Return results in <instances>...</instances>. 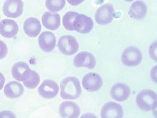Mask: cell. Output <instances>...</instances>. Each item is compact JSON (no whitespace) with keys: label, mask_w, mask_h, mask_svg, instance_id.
Listing matches in <instances>:
<instances>
[{"label":"cell","mask_w":157,"mask_h":118,"mask_svg":"<svg viewBox=\"0 0 157 118\" xmlns=\"http://www.w3.org/2000/svg\"><path fill=\"white\" fill-rule=\"evenodd\" d=\"M60 96L63 99H76L82 93L80 81L78 78L73 77L63 79L60 84Z\"/></svg>","instance_id":"1"},{"label":"cell","mask_w":157,"mask_h":118,"mask_svg":"<svg viewBox=\"0 0 157 118\" xmlns=\"http://www.w3.org/2000/svg\"><path fill=\"white\" fill-rule=\"evenodd\" d=\"M157 94L150 89H143L138 93L136 104L144 111H150L157 108Z\"/></svg>","instance_id":"2"},{"label":"cell","mask_w":157,"mask_h":118,"mask_svg":"<svg viewBox=\"0 0 157 118\" xmlns=\"http://www.w3.org/2000/svg\"><path fill=\"white\" fill-rule=\"evenodd\" d=\"M143 60V55L140 50L135 46H128L121 55V61L126 66H137Z\"/></svg>","instance_id":"3"},{"label":"cell","mask_w":157,"mask_h":118,"mask_svg":"<svg viewBox=\"0 0 157 118\" xmlns=\"http://www.w3.org/2000/svg\"><path fill=\"white\" fill-rule=\"evenodd\" d=\"M60 52L65 55H72L78 51L79 45L76 39L72 35L61 37L58 42Z\"/></svg>","instance_id":"4"},{"label":"cell","mask_w":157,"mask_h":118,"mask_svg":"<svg viewBox=\"0 0 157 118\" xmlns=\"http://www.w3.org/2000/svg\"><path fill=\"white\" fill-rule=\"evenodd\" d=\"M115 11L110 4H105L98 8L95 14L96 22L99 25H107L110 24L114 17Z\"/></svg>","instance_id":"5"},{"label":"cell","mask_w":157,"mask_h":118,"mask_svg":"<svg viewBox=\"0 0 157 118\" xmlns=\"http://www.w3.org/2000/svg\"><path fill=\"white\" fill-rule=\"evenodd\" d=\"M23 10L24 2L22 0H6L2 8L4 14L11 18L20 17L22 14Z\"/></svg>","instance_id":"6"},{"label":"cell","mask_w":157,"mask_h":118,"mask_svg":"<svg viewBox=\"0 0 157 118\" xmlns=\"http://www.w3.org/2000/svg\"><path fill=\"white\" fill-rule=\"evenodd\" d=\"M82 83L86 91L89 92H96L101 88L103 82L101 77L98 73L90 72L85 75Z\"/></svg>","instance_id":"7"},{"label":"cell","mask_w":157,"mask_h":118,"mask_svg":"<svg viewBox=\"0 0 157 118\" xmlns=\"http://www.w3.org/2000/svg\"><path fill=\"white\" fill-rule=\"evenodd\" d=\"M93 21L92 18L85 14H78L73 21L75 31L80 33H88L93 28Z\"/></svg>","instance_id":"8"},{"label":"cell","mask_w":157,"mask_h":118,"mask_svg":"<svg viewBox=\"0 0 157 118\" xmlns=\"http://www.w3.org/2000/svg\"><path fill=\"white\" fill-rule=\"evenodd\" d=\"M73 64L76 68L84 67L92 69L96 65V60L91 53L82 52L76 55L73 60Z\"/></svg>","instance_id":"9"},{"label":"cell","mask_w":157,"mask_h":118,"mask_svg":"<svg viewBox=\"0 0 157 118\" xmlns=\"http://www.w3.org/2000/svg\"><path fill=\"white\" fill-rule=\"evenodd\" d=\"M59 87L56 82L52 80H45L38 88L39 95L45 99H52L56 96Z\"/></svg>","instance_id":"10"},{"label":"cell","mask_w":157,"mask_h":118,"mask_svg":"<svg viewBox=\"0 0 157 118\" xmlns=\"http://www.w3.org/2000/svg\"><path fill=\"white\" fill-rule=\"evenodd\" d=\"M40 48L45 53H51L55 49L56 44V39L55 35L50 31H44L38 38Z\"/></svg>","instance_id":"11"},{"label":"cell","mask_w":157,"mask_h":118,"mask_svg":"<svg viewBox=\"0 0 157 118\" xmlns=\"http://www.w3.org/2000/svg\"><path fill=\"white\" fill-rule=\"evenodd\" d=\"M124 111L122 106L113 102L106 103L101 111V117L107 118H123Z\"/></svg>","instance_id":"12"},{"label":"cell","mask_w":157,"mask_h":118,"mask_svg":"<svg viewBox=\"0 0 157 118\" xmlns=\"http://www.w3.org/2000/svg\"><path fill=\"white\" fill-rule=\"evenodd\" d=\"M131 89L129 86L124 83H117L111 88V98L118 102H123L129 98Z\"/></svg>","instance_id":"13"},{"label":"cell","mask_w":157,"mask_h":118,"mask_svg":"<svg viewBox=\"0 0 157 118\" xmlns=\"http://www.w3.org/2000/svg\"><path fill=\"white\" fill-rule=\"evenodd\" d=\"M18 30V26L13 20L5 19L0 22V34L6 38H14Z\"/></svg>","instance_id":"14"},{"label":"cell","mask_w":157,"mask_h":118,"mask_svg":"<svg viewBox=\"0 0 157 118\" xmlns=\"http://www.w3.org/2000/svg\"><path fill=\"white\" fill-rule=\"evenodd\" d=\"M80 113L78 105L73 102H63L59 106V114L62 118H78Z\"/></svg>","instance_id":"15"},{"label":"cell","mask_w":157,"mask_h":118,"mask_svg":"<svg viewBox=\"0 0 157 118\" xmlns=\"http://www.w3.org/2000/svg\"><path fill=\"white\" fill-rule=\"evenodd\" d=\"M28 65L24 62H19L13 65L11 73L14 79L19 81H24L28 78L31 73Z\"/></svg>","instance_id":"16"},{"label":"cell","mask_w":157,"mask_h":118,"mask_svg":"<svg viewBox=\"0 0 157 118\" xmlns=\"http://www.w3.org/2000/svg\"><path fill=\"white\" fill-rule=\"evenodd\" d=\"M147 13V6L141 0H138L133 2L130 8L128 14L134 20H143Z\"/></svg>","instance_id":"17"},{"label":"cell","mask_w":157,"mask_h":118,"mask_svg":"<svg viewBox=\"0 0 157 118\" xmlns=\"http://www.w3.org/2000/svg\"><path fill=\"white\" fill-rule=\"evenodd\" d=\"M24 30L28 37L35 38L39 35L41 31V24L38 19L30 17L25 21Z\"/></svg>","instance_id":"18"},{"label":"cell","mask_w":157,"mask_h":118,"mask_svg":"<svg viewBox=\"0 0 157 118\" xmlns=\"http://www.w3.org/2000/svg\"><path fill=\"white\" fill-rule=\"evenodd\" d=\"M42 22L43 26L46 28L55 31L60 25V17L58 14L46 12L42 17Z\"/></svg>","instance_id":"19"},{"label":"cell","mask_w":157,"mask_h":118,"mask_svg":"<svg viewBox=\"0 0 157 118\" xmlns=\"http://www.w3.org/2000/svg\"><path fill=\"white\" fill-rule=\"evenodd\" d=\"M23 85L17 81H12L8 83L4 88V93L8 98H18L24 93Z\"/></svg>","instance_id":"20"},{"label":"cell","mask_w":157,"mask_h":118,"mask_svg":"<svg viewBox=\"0 0 157 118\" xmlns=\"http://www.w3.org/2000/svg\"><path fill=\"white\" fill-rule=\"evenodd\" d=\"M65 4L66 0H46V8L53 13L62 10Z\"/></svg>","instance_id":"21"},{"label":"cell","mask_w":157,"mask_h":118,"mask_svg":"<svg viewBox=\"0 0 157 118\" xmlns=\"http://www.w3.org/2000/svg\"><path fill=\"white\" fill-rule=\"evenodd\" d=\"M40 82V77L39 74L35 71H31V75L28 77V78L24 81V85L26 88L29 89H34L35 88Z\"/></svg>","instance_id":"22"},{"label":"cell","mask_w":157,"mask_h":118,"mask_svg":"<svg viewBox=\"0 0 157 118\" xmlns=\"http://www.w3.org/2000/svg\"><path fill=\"white\" fill-rule=\"evenodd\" d=\"M78 13L75 11H69L65 14L63 17V25L68 31H75L73 28V21Z\"/></svg>","instance_id":"23"},{"label":"cell","mask_w":157,"mask_h":118,"mask_svg":"<svg viewBox=\"0 0 157 118\" xmlns=\"http://www.w3.org/2000/svg\"><path fill=\"white\" fill-rule=\"evenodd\" d=\"M149 53L151 58L155 62H157V41L151 44L150 47Z\"/></svg>","instance_id":"24"},{"label":"cell","mask_w":157,"mask_h":118,"mask_svg":"<svg viewBox=\"0 0 157 118\" xmlns=\"http://www.w3.org/2000/svg\"><path fill=\"white\" fill-rule=\"evenodd\" d=\"M8 53V48L4 42L0 40V59H4Z\"/></svg>","instance_id":"25"},{"label":"cell","mask_w":157,"mask_h":118,"mask_svg":"<svg viewBox=\"0 0 157 118\" xmlns=\"http://www.w3.org/2000/svg\"><path fill=\"white\" fill-rule=\"evenodd\" d=\"M15 115L12 112L5 111L0 113V118H15Z\"/></svg>","instance_id":"26"},{"label":"cell","mask_w":157,"mask_h":118,"mask_svg":"<svg viewBox=\"0 0 157 118\" xmlns=\"http://www.w3.org/2000/svg\"><path fill=\"white\" fill-rule=\"evenodd\" d=\"M68 3L72 6H78L82 4L85 0H67Z\"/></svg>","instance_id":"27"},{"label":"cell","mask_w":157,"mask_h":118,"mask_svg":"<svg viewBox=\"0 0 157 118\" xmlns=\"http://www.w3.org/2000/svg\"><path fill=\"white\" fill-rule=\"evenodd\" d=\"M5 84V77L2 73L0 72V90L2 89Z\"/></svg>","instance_id":"28"},{"label":"cell","mask_w":157,"mask_h":118,"mask_svg":"<svg viewBox=\"0 0 157 118\" xmlns=\"http://www.w3.org/2000/svg\"><path fill=\"white\" fill-rule=\"evenodd\" d=\"M125 1H127V2H131V1H134V0H125Z\"/></svg>","instance_id":"29"},{"label":"cell","mask_w":157,"mask_h":118,"mask_svg":"<svg viewBox=\"0 0 157 118\" xmlns=\"http://www.w3.org/2000/svg\"><path fill=\"white\" fill-rule=\"evenodd\" d=\"M0 19H1V17H0Z\"/></svg>","instance_id":"30"}]
</instances>
